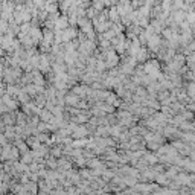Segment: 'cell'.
<instances>
[{"label": "cell", "mask_w": 195, "mask_h": 195, "mask_svg": "<svg viewBox=\"0 0 195 195\" xmlns=\"http://www.w3.org/2000/svg\"><path fill=\"white\" fill-rule=\"evenodd\" d=\"M189 93H191V96H195V84L189 85Z\"/></svg>", "instance_id": "cell-1"}, {"label": "cell", "mask_w": 195, "mask_h": 195, "mask_svg": "<svg viewBox=\"0 0 195 195\" xmlns=\"http://www.w3.org/2000/svg\"><path fill=\"white\" fill-rule=\"evenodd\" d=\"M189 64H191V67H195V56L189 58Z\"/></svg>", "instance_id": "cell-2"}]
</instances>
